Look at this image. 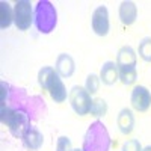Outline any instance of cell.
<instances>
[{"instance_id":"cell-1","label":"cell","mask_w":151,"mask_h":151,"mask_svg":"<svg viewBox=\"0 0 151 151\" xmlns=\"http://www.w3.org/2000/svg\"><path fill=\"white\" fill-rule=\"evenodd\" d=\"M110 134L107 127L101 121H94L88 127L83 137V151H109L110 150Z\"/></svg>"},{"instance_id":"cell-2","label":"cell","mask_w":151,"mask_h":151,"mask_svg":"<svg viewBox=\"0 0 151 151\" xmlns=\"http://www.w3.org/2000/svg\"><path fill=\"white\" fill-rule=\"evenodd\" d=\"M33 23L40 33H52L58 24V12L50 0H40L33 11Z\"/></svg>"},{"instance_id":"cell-3","label":"cell","mask_w":151,"mask_h":151,"mask_svg":"<svg viewBox=\"0 0 151 151\" xmlns=\"http://www.w3.org/2000/svg\"><path fill=\"white\" fill-rule=\"evenodd\" d=\"M0 118H2V122L8 127L9 133L15 137H23L26 130L32 127L29 115L21 109L5 106L0 110Z\"/></svg>"},{"instance_id":"cell-4","label":"cell","mask_w":151,"mask_h":151,"mask_svg":"<svg viewBox=\"0 0 151 151\" xmlns=\"http://www.w3.org/2000/svg\"><path fill=\"white\" fill-rule=\"evenodd\" d=\"M68 100L70 104L73 107V110L80 116H85L91 112V106H92V97L88 92L85 88L82 86H73V89L68 94Z\"/></svg>"},{"instance_id":"cell-5","label":"cell","mask_w":151,"mask_h":151,"mask_svg":"<svg viewBox=\"0 0 151 151\" xmlns=\"http://www.w3.org/2000/svg\"><path fill=\"white\" fill-rule=\"evenodd\" d=\"M33 11L32 3L27 0H18L14 5V24L18 30H27L33 23Z\"/></svg>"},{"instance_id":"cell-6","label":"cell","mask_w":151,"mask_h":151,"mask_svg":"<svg viewBox=\"0 0 151 151\" xmlns=\"http://www.w3.org/2000/svg\"><path fill=\"white\" fill-rule=\"evenodd\" d=\"M91 26L94 33L98 36H106L109 33L110 21H109V11L106 6H98L94 9L91 17Z\"/></svg>"},{"instance_id":"cell-7","label":"cell","mask_w":151,"mask_h":151,"mask_svg":"<svg viewBox=\"0 0 151 151\" xmlns=\"http://www.w3.org/2000/svg\"><path fill=\"white\" fill-rule=\"evenodd\" d=\"M130 101L134 110L137 112H147L151 106V92L148 88L137 85L133 88L132 95H130Z\"/></svg>"},{"instance_id":"cell-8","label":"cell","mask_w":151,"mask_h":151,"mask_svg":"<svg viewBox=\"0 0 151 151\" xmlns=\"http://www.w3.org/2000/svg\"><path fill=\"white\" fill-rule=\"evenodd\" d=\"M55 70H56V73L60 76V77L70 79L71 76L74 74V71H76V62H74V59L70 55L60 53L58 56V59H56Z\"/></svg>"},{"instance_id":"cell-9","label":"cell","mask_w":151,"mask_h":151,"mask_svg":"<svg viewBox=\"0 0 151 151\" xmlns=\"http://www.w3.org/2000/svg\"><path fill=\"white\" fill-rule=\"evenodd\" d=\"M47 91H48L50 97H52V100H53L55 103H64L65 100H67V97H68L67 88H65V85H64V82H62L59 74H56L55 77H53V80L50 82Z\"/></svg>"},{"instance_id":"cell-10","label":"cell","mask_w":151,"mask_h":151,"mask_svg":"<svg viewBox=\"0 0 151 151\" xmlns=\"http://www.w3.org/2000/svg\"><path fill=\"white\" fill-rule=\"evenodd\" d=\"M21 141H23L24 147H26L27 150L36 151V150H40V148L42 147L44 136H42V133L38 130L36 127H29V129L26 130V133L23 134Z\"/></svg>"},{"instance_id":"cell-11","label":"cell","mask_w":151,"mask_h":151,"mask_svg":"<svg viewBox=\"0 0 151 151\" xmlns=\"http://www.w3.org/2000/svg\"><path fill=\"white\" fill-rule=\"evenodd\" d=\"M136 53L130 45H124L118 50L116 65L118 68H136Z\"/></svg>"},{"instance_id":"cell-12","label":"cell","mask_w":151,"mask_h":151,"mask_svg":"<svg viewBox=\"0 0 151 151\" xmlns=\"http://www.w3.org/2000/svg\"><path fill=\"white\" fill-rule=\"evenodd\" d=\"M100 80L107 86L115 85L116 80H119V70H118L116 62H110V60L104 62L101 71H100Z\"/></svg>"},{"instance_id":"cell-13","label":"cell","mask_w":151,"mask_h":151,"mask_svg":"<svg viewBox=\"0 0 151 151\" xmlns=\"http://www.w3.org/2000/svg\"><path fill=\"white\" fill-rule=\"evenodd\" d=\"M137 18V8L134 2L130 0H124L119 5V20L124 26H132Z\"/></svg>"},{"instance_id":"cell-14","label":"cell","mask_w":151,"mask_h":151,"mask_svg":"<svg viewBox=\"0 0 151 151\" xmlns=\"http://www.w3.org/2000/svg\"><path fill=\"white\" fill-rule=\"evenodd\" d=\"M116 125L122 134H130L134 127V115L129 107H124L116 118Z\"/></svg>"},{"instance_id":"cell-15","label":"cell","mask_w":151,"mask_h":151,"mask_svg":"<svg viewBox=\"0 0 151 151\" xmlns=\"http://www.w3.org/2000/svg\"><path fill=\"white\" fill-rule=\"evenodd\" d=\"M14 23V8L8 2H0V27L8 29Z\"/></svg>"},{"instance_id":"cell-16","label":"cell","mask_w":151,"mask_h":151,"mask_svg":"<svg viewBox=\"0 0 151 151\" xmlns=\"http://www.w3.org/2000/svg\"><path fill=\"white\" fill-rule=\"evenodd\" d=\"M56 70L53 67H42L40 71H38V83H40V86L42 88L44 91L48 89V85L50 82L53 80V77L56 76Z\"/></svg>"},{"instance_id":"cell-17","label":"cell","mask_w":151,"mask_h":151,"mask_svg":"<svg viewBox=\"0 0 151 151\" xmlns=\"http://www.w3.org/2000/svg\"><path fill=\"white\" fill-rule=\"evenodd\" d=\"M118 70H119V80L122 82V85L129 86L136 82V79H137L136 68H118Z\"/></svg>"},{"instance_id":"cell-18","label":"cell","mask_w":151,"mask_h":151,"mask_svg":"<svg viewBox=\"0 0 151 151\" xmlns=\"http://www.w3.org/2000/svg\"><path fill=\"white\" fill-rule=\"evenodd\" d=\"M91 115L92 116H104L107 113V103L104 101L103 98H94L92 100V106H91Z\"/></svg>"},{"instance_id":"cell-19","label":"cell","mask_w":151,"mask_h":151,"mask_svg":"<svg viewBox=\"0 0 151 151\" xmlns=\"http://www.w3.org/2000/svg\"><path fill=\"white\" fill-rule=\"evenodd\" d=\"M137 53L145 62H151V38H144L139 42Z\"/></svg>"},{"instance_id":"cell-20","label":"cell","mask_w":151,"mask_h":151,"mask_svg":"<svg viewBox=\"0 0 151 151\" xmlns=\"http://www.w3.org/2000/svg\"><path fill=\"white\" fill-rule=\"evenodd\" d=\"M100 83H101V80H100V77L97 74H89L86 77V82H85V89L91 95H94L100 89Z\"/></svg>"},{"instance_id":"cell-21","label":"cell","mask_w":151,"mask_h":151,"mask_svg":"<svg viewBox=\"0 0 151 151\" xmlns=\"http://www.w3.org/2000/svg\"><path fill=\"white\" fill-rule=\"evenodd\" d=\"M56 151H73V145H71L70 137L60 136L58 139V144H56Z\"/></svg>"},{"instance_id":"cell-22","label":"cell","mask_w":151,"mask_h":151,"mask_svg":"<svg viewBox=\"0 0 151 151\" xmlns=\"http://www.w3.org/2000/svg\"><path fill=\"white\" fill-rule=\"evenodd\" d=\"M122 151H142V145L137 139H129L124 142Z\"/></svg>"},{"instance_id":"cell-23","label":"cell","mask_w":151,"mask_h":151,"mask_svg":"<svg viewBox=\"0 0 151 151\" xmlns=\"http://www.w3.org/2000/svg\"><path fill=\"white\" fill-rule=\"evenodd\" d=\"M142 151H151V145H148V147H145V148H142Z\"/></svg>"},{"instance_id":"cell-24","label":"cell","mask_w":151,"mask_h":151,"mask_svg":"<svg viewBox=\"0 0 151 151\" xmlns=\"http://www.w3.org/2000/svg\"><path fill=\"white\" fill-rule=\"evenodd\" d=\"M73 151H83V150H82V148H80V150H79V148H76V150H73Z\"/></svg>"}]
</instances>
